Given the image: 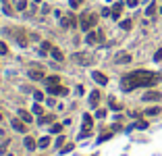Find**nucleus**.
<instances>
[{
    "mask_svg": "<svg viewBox=\"0 0 162 156\" xmlns=\"http://www.w3.org/2000/svg\"><path fill=\"white\" fill-rule=\"evenodd\" d=\"M158 81H160V75L152 73V71L139 69V71H133V73H129V75L123 77V90L125 92H131L135 87H152Z\"/></svg>",
    "mask_w": 162,
    "mask_h": 156,
    "instance_id": "f257e3e1",
    "label": "nucleus"
},
{
    "mask_svg": "<svg viewBox=\"0 0 162 156\" xmlns=\"http://www.w3.org/2000/svg\"><path fill=\"white\" fill-rule=\"evenodd\" d=\"M96 23H98V17H96V15H91V13H89V15H87V13H85V15H81V19H79V25H81V29H83V31L94 29V27H96Z\"/></svg>",
    "mask_w": 162,
    "mask_h": 156,
    "instance_id": "f03ea898",
    "label": "nucleus"
},
{
    "mask_svg": "<svg viewBox=\"0 0 162 156\" xmlns=\"http://www.w3.org/2000/svg\"><path fill=\"white\" fill-rule=\"evenodd\" d=\"M85 42H87V44H100V42H104V34H102V31H98V29H94V31H87Z\"/></svg>",
    "mask_w": 162,
    "mask_h": 156,
    "instance_id": "7ed1b4c3",
    "label": "nucleus"
},
{
    "mask_svg": "<svg viewBox=\"0 0 162 156\" xmlns=\"http://www.w3.org/2000/svg\"><path fill=\"white\" fill-rule=\"evenodd\" d=\"M60 25L65 27V29H69V27H75L77 25V19H75V15H65V17H60Z\"/></svg>",
    "mask_w": 162,
    "mask_h": 156,
    "instance_id": "20e7f679",
    "label": "nucleus"
},
{
    "mask_svg": "<svg viewBox=\"0 0 162 156\" xmlns=\"http://www.w3.org/2000/svg\"><path fill=\"white\" fill-rule=\"evenodd\" d=\"M71 58H73L75 63H79V65H89V60H91L89 54H85V52H75Z\"/></svg>",
    "mask_w": 162,
    "mask_h": 156,
    "instance_id": "39448f33",
    "label": "nucleus"
},
{
    "mask_svg": "<svg viewBox=\"0 0 162 156\" xmlns=\"http://www.w3.org/2000/svg\"><path fill=\"white\" fill-rule=\"evenodd\" d=\"M48 94H52V96H67V87H60L58 83L56 85H48Z\"/></svg>",
    "mask_w": 162,
    "mask_h": 156,
    "instance_id": "423d86ee",
    "label": "nucleus"
},
{
    "mask_svg": "<svg viewBox=\"0 0 162 156\" xmlns=\"http://www.w3.org/2000/svg\"><path fill=\"white\" fill-rule=\"evenodd\" d=\"M91 79H94L96 83H100V85H106V83H108V77H106L104 73H100V71H94V73H91Z\"/></svg>",
    "mask_w": 162,
    "mask_h": 156,
    "instance_id": "0eeeda50",
    "label": "nucleus"
},
{
    "mask_svg": "<svg viewBox=\"0 0 162 156\" xmlns=\"http://www.w3.org/2000/svg\"><path fill=\"white\" fill-rule=\"evenodd\" d=\"M10 125H13V129H15V131H19V133H25V131H27V129H25V121L13 119V121H10Z\"/></svg>",
    "mask_w": 162,
    "mask_h": 156,
    "instance_id": "6e6552de",
    "label": "nucleus"
},
{
    "mask_svg": "<svg viewBox=\"0 0 162 156\" xmlns=\"http://www.w3.org/2000/svg\"><path fill=\"white\" fill-rule=\"evenodd\" d=\"M29 77L33 81H40V79H44V71L42 69H29Z\"/></svg>",
    "mask_w": 162,
    "mask_h": 156,
    "instance_id": "1a4fd4ad",
    "label": "nucleus"
},
{
    "mask_svg": "<svg viewBox=\"0 0 162 156\" xmlns=\"http://www.w3.org/2000/svg\"><path fill=\"white\" fill-rule=\"evenodd\" d=\"M123 13V2H117L114 6H112V10H110V15H112V19H119Z\"/></svg>",
    "mask_w": 162,
    "mask_h": 156,
    "instance_id": "9d476101",
    "label": "nucleus"
},
{
    "mask_svg": "<svg viewBox=\"0 0 162 156\" xmlns=\"http://www.w3.org/2000/svg\"><path fill=\"white\" fill-rule=\"evenodd\" d=\"M143 100H146V102H154V100H160V92H146Z\"/></svg>",
    "mask_w": 162,
    "mask_h": 156,
    "instance_id": "9b49d317",
    "label": "nucleus"
},
{
    "mask_svg": "<svg viewBox=\"0 0 162 156\" xmlns=\"http://www.w3.org/2000/svg\"><path fill=\"white\" fill-rule=\"evenodd\" d=\"M15 40L21 44V46H27V36H25V31H17V34H13Z\"/></svg>",
    "mask_w": 162,
    "mask_h": 156,
    "instance_id": "f8f14e48",
    "label": "nucleus"
},
{
    "mask_svg": "<svg viewBox=\"0 0 162 156\" xmlns=\"http://www.w3.org/2000/svg\"><path fill=\"white\" fill-rule=\"evenodd\" d=\"M117 63L119 65H127V63H131V54H127V52H123L117 56Z\"/></svg>",
    "mask_w": 162,
    "mask_h": 156,
    "instance_id": "ddd939ff",
    "label": "nucleus"
},
{
    "mask_svg": "<svg viewBox=\"0 0 162 156\" xmlns=\"http://www.w3.org/2000/svg\"><path fill=\"white\" fill-rule=\"evenodd\" d=\"M98 102H100V92L94 90V92L89 94V104H91V106H98Z\"/></svg>",
    "mask_w": 162,
    "mask_h": 156,
    "instance_id": "4468645a",
    "label": "nucleus"
},
{
    "mask_svg": "<svg viewBox=\"0 0 162 156\" xmlns=\"http://www.w3.org/2000/svg\"><path fill=\"white\" fill-rule=\"evenodd\" d=\"M19 117H21V121H25V123H31V121H33V117H31L27 110H19Z\"/></svg>",
    "mask_w": 162,
    "mask_h": 156,
    "instance_id": "2eb2a0df",
    "label": "nucleus"
},
{
    "mask_svg": "<svg viewBox=\"0 0 162 156\" xmlns=\"http://www.w3.org/2000/svg\"><path fill=\"white\" fill-rule=\"evenodd\" d=\"M50 54H52V58H56L58 63H60V60L65 58V56H62V52H60L58 48H52V50H50Z\"/></svg>",
    "mask_w": 162,
    "mask_h": 156,
    "instance_id": "dca6fc26",
    "label": "nucleus"
},
{
    "mask_svg": "<svg viewBox=\"0 0 162 156\" xmlns=\"http://www.w3.org/2000/svg\"><path fill=\"white\" fill-rule=\"evenodd\" d=\"M36 146H38V142H36L33 137H25V148H27V150H33Z\"/></svg>",
    "mask_w": 162,
    "mask_h": 156,
    "instance_id": "f3484780",
    "label": "nucleus"
},
{
    "mask_svg": "<svg viewBox=\"0 0 162 156\" xmlns=\"http://www.w3.org/2000/svg\"><path fill=\"white\" fill-rule=\"evenodd\" d=\"M46 83L48 85H56V83H60V77L58 75H50V77H46Z\"/></svg>",
    "mask_w": 162,
    "mask_h": 156,
    "instance_id": "a211bd4d",
    "label": "nucleus"
},
{
    "mask_svg": "<svg viewBox=\"0 0 162 156\" xmlns=\"http://www.w3.org/2000/svg\"><path fill=\"white\" fill-rule=\"evenodd\" d=\"M158 113H160V108H158V106H152V108H148V110H146V115H148V117H156Z\"/></svg>",
    "mask_w": 162,
    "mask_h": 156,
    "instance_id": "6ab92c4d",
    "label": "nucleus"
},
{
    "mask_svg": "<svg viewBox=\"0 0 162 156\" xmlns=\"http://www.w3.org/2000/svg\"><path fill=\"white\" fill-rule=\"evenodd\" d=\"M50 50H52V44H50V42H42V54H46V52H50Z\"/></svg>",
    "mask_w": 162,
    "mask_h": 156,
    "instance_id": "aec40b11",
    "label": "nucleus"
},
{
    "mask_svg": "<svg viewBox=\"0 0 162 156\" xmlns=\"http://www.w3.org/2000/svg\"><path fill=\"white\" fill-rule=\"evenodd\" d=\"M131 27H133L131 19H125V21H121V29H125V31H127V29H131Z\"/></svg>",
    "mask_w": 162,
    "mask_h": 156,
    "instance_id": "412c9836",
    "label": "nucleus"
},
{
    "mask_svg": "<svg viewBox=\"0 0 162 156\" xmlns=\"http://www.w3.org/2000/svg\"><path fill=\"white\" fill-rule=\"evenodd\" d=\"M48 146H50V137H42L38 142V148H48Z\"/></svg>",
    "mask_w": 162,
    "mask_h": 156,
    "instance_id": "4be33fe9",
    "label": "nucleus"
},
{
    "mask_svg": "<svg viewBox=\"0 0 162 156\" xmlns=\"http://www.w3.org/2000/svg\"><path fill=\"white\" fill-rule=\"evenodd\" d=\"M31 113H33V115H38V117H40L42 113H44V108H42L40 104H38V102H36V104H33V110H31Z\"/></svg>",
    "mask_w": 162,
    "mask_h": 156,
    "instance_id": "5701e85b",
    "label": "nucleus"
},
{
    "mask_svg": "<svg viewBox=\"0 0 162 156\" xmlns=\"http://www.w3.org/2000/svg\"><path fill=\"white\" fill-rule=\"evenodd\" d=\"M154 13H156V4H154V2H152V4H150V6H148V10H146V15H148V17H152V15H154Z\"/></svg>",
    "mask_w": 162,
    "mask_h": 156,
    "instance_id": "b1692460",
    "label": "nucleus"
},
{
    "mask_svg": "<svg viewBox=\"0 0 162 156\" xmlns=\"http://www.w3.org/2000/svg\"><path fill=\"white\" fill-rule=\"evenodd\" d=\"M60 131H62V125H58V123L50 127V133H60Z\"/></svg>",
    "mask_w": 162,
    "mask_h": 156,
    "instance_id": "393cba45",
    "label": "nucleus"
},
{
    "mask_svg": "<svg viewBox=\"0 0 162 156\" xmlns=\"http://www.w3.org/2000/svg\"><path fill=\"white\" fill-rule=\"evenodd\" d=\"M17 8L19 10H25L27 8V0H17Z\"/></svg>",
    "mask_w": 162,
    "mask_h": 156,
    "instance_id": "a878e982",
    "label": "nucleus"
},
{
    "mask_svg": "<svg viewBox=\"0 0 162 156\" xmlns=\"http://www.w3.org/2000/svg\"><path fill=\"white\" fill-rule=\"evenodd\" d=\"M154 60L158 63V60H162V48L160 50H156V54H154Z\"/></svg>",
    "mask_w": 162,
    "mask_h": 156,
    "instance_id": "bb28decb",
    "label": "nucleus"
},
{
    "mask_svg": "<svg viewBox=\"0 0 162 156\" xmlns=\"http://www.w3.org/2000/svg\"><path fill=\"white\" fill-rule=\"evenodd\" d=\"M8 52V48H6V44L4 42H0V54H6Z\"/></svg>",
    "mask_w": 162,
    "mask_h": 156,
    "instance_id": "cd10ccee",
    "label": "nucleus"
},
{
    "mask_svg": "<svg viewBox=\"0 0 162 156\" xmlns=\"http://www.w3.org/2000/svg\"><path fill=\"white\" fill-rule=\"evenodd\" d=\"M52 119H54L52 115H46V117H42V119H40V123H50Z\"/></svg>",
    "mask_w": 162,
    "mask_h": 156,
    "instance_id": "c85d7f7f",
    "label": "nucleus"
},
{
    "mask_svg": "<svg viewBox=\"0 0 162 156\" xmlns=\"http://www.w3.org/2000/svg\"><path fill=\"white\" fill-rule=\"evenodd\" d=\"M135 127H137V129H146V127H148V123H146V121H139Z\"/></svg>",
    "mask_w": 162,
    "mask_h": 156,
    "instance_id": "c756f323",
    "label": "nucleus"
},
{
    "mask_svg": "<svg viewBox=\"0 0 162 156\" xmlns=\"http://www.w3.org/2000/svg\"><path fill=\"white\" fill-rule=\"evenodd\" d=\"M96 117H98V119H104V117H106V110H98V113H96Z\"/></svg>",
    "mask_w": 162,
    "mask_h": 156,
    "instance_id": "7c9ffc66",
    "label": "nucleus"
},
{
    "mask_svg": "<svg viewBox=\"0 0 162 156\" xmlns=\"http://www.w3.org/2000/svg\"><path fill=\"white\" fill-rule=\"evenodd\" d=\"M33 96H36V100H38V102H40V100H44V94H42V92H36Z\"/></svg>",
    "mask_w": 162,
    "mask_h": 156,
    "instance_id": "2f4dec72",
    "label": "nucleus"
},
{
    "mask_svg": "<svg viewBox=\"0 0 162 156\" xmlns=\"http://www.w3.org/2000/svg\"><path fill=\"white\" fill-rule=\"evenodd\" d=\"M127 4L129 6H137V0H127Z\"/></svg>",
    "mask_w": 162,
    "mask_h": 156,
    "instance_id": "473e14b6",
    "label": "nucleus"
},
{
    "mask_svg": "<svg viewBox=\"0 0 162 156\" xmlns=\"http://www.w3.org/2000/svg\"><path fill=\"white\" fill-rule=\"evenodd\" d=\"M33 2H42V0H33Z\"/></svg>",
    "mask_w": 162,
    "mask_h": 156,
    "instance_id": "72a5a7b5",
    "label": "nucleus"
},
{
    "mask_svg": "<svg viewBox=\"0 0 162 156\" xmlns=\"http://www.w3.org/2000/svg\"><path fill=\"white\" fill-rule=\"evenodd\" d=\"M0 121H2V113H0Z\"/></svg>",
    "mask_w": 162,
    "mask_h": 156,
    "instance_id": "f704fd0d",
    "label": "nucleus"
},
{
    "mask_svg": "<svg viewBox=\"0 0 162 156\" xmlns=\"http://www.w3.org/2000/svg\"><path fill=\"white\" fill-rule=\"evenodd\" d=\"M160 15H162V8H160Z\"/></svg>",
    "mask_w": 162,
    "mask_h": 156,
    "instance_id": "c9c22d12",
    "label": "nucleus"
}]
</instances>
